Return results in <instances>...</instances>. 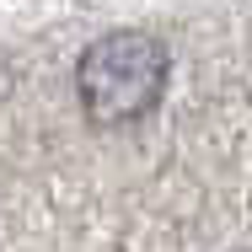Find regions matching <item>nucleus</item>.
Instances as JSON below:
<instances>
[{"label":"nucleus","instance_id":"f257e3e1","mask_svg":"<svg viewBox=\"0 0 252 252\" xmlns=\"http://www.w3.org/2000/svg\"><path fill=\"white\" fill-rule=\"evenodd\" d=\"M166 70H172V59L151 32H134V27L102 32L75 64V92H81L86 118L102 129L145 118L166 92Z\"/></svg>","mask_w":252,"mask_h":252}]
</instances>
